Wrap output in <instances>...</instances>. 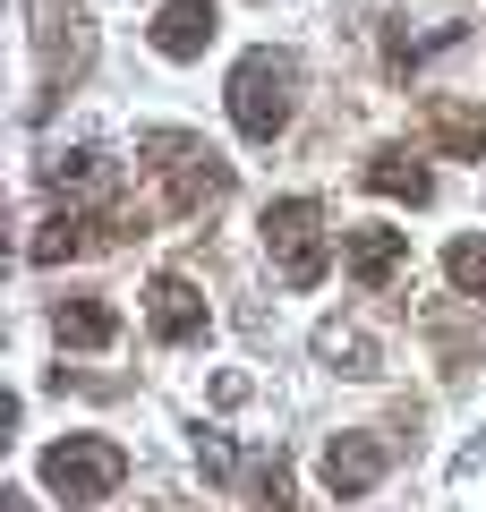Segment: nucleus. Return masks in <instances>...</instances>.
<instances>
[{"instance_id":"f257e3e1","label":"nucleus","mask_w":486,"mask_h":512,"mask_svg":"<svg viewBox=\"0 0 486 512\" xmlns=\"http://www.w3.org/2000/svg\"><path fill=\"white\" fill-rule=\"evenodd\" d=\"M145 154H154V180H162V205L180 222H197V214H214L222 197H231V163H222L205 137H180V128H154L145 137Z\"/></svg>"},{"instance_id":"f03ea898","label":"nucleus","mask_w":486,"mask_h":512,"mask_svg":"<svg viewBox=\"0 0 486 512\" xmlns=\"http://www.w3.org/2000/svg\"><path fill=\"white\" fill-rule=\"evenodd\" d=\"M290 111H299V60H290V52H248L231 69V120H239V137L273 146V137L290 128Z\"/></svg>"},{"instance_id":"7ed1b4c3","label":"nucleus","mask_w":486,"mask_h":512,"mask_svg":"<svg viewBox=\"0 0 486 512\" xmlns=\"http://www.w3.org/2000/svg\"><path fill=\"white\" fill-rule=\"evenodd\" d=\"M265 256H273V274H282L290 291H316L324 265H333L324 205H316V197H282V205H265Z\"/></svg>"},{"instance_id":"20e7f679","label":"nucleus","mask_w":486,"mask_h":512,"mask_svg":"<svg viewBox=\"0 0 486 512\" xmlns=\"http://www.w3.org/2000/svg\"><path fill=\"white\" fill-rule=\"evenodd\" d=\"M120 478H128V453L111 436H60V444H43V487L69 495V504H103Z\"/></svg>"},{"instance_id":"39448f33","label":"nucleus","mask_w":486,"mask_h":512,"mask_svg":"<svg viewBox=\"0 0 486 512\" xmlns=\"http://www.w3.org/2000/svg\"><path fill=\"white\" fill-rule=\"evenodd\" d=\"M120 231H128L120 205H111V214H52L35 239H26V265H69V256L103 248V239H120Z\"/></svg>"},{"instance_id":"423d86ee","label":"nucleus","mask_w":486,"mask_h":512,"mask_svg":"<svg viewBox=\"0 0 486 512\" xmlns=\"http://www.w3.org/2000/svg\"><path fill=\"white\" fill-rule=\"evenodd\" d=\"M145 316H154V342H205V291L188 274L145 282Z\"/></svg>"},{"instance_id":"0eeeda50","label":"nucleus","mask_w":486,"mask_h":512,"mask_svg":"<svg viewBox=\"0 0 486 512\" xmlns=\"http://www.w3.org/2000/svg\"><path fill=\"white\" fill-rule=\"evenodd\" d=\"M401 274H410V231H384V222L350 231V282L359 291H393Z\"/></svg>"},{"instance_id":"6e6552de","label":"nucleus","mask_w":486,"mask_h":512,"mask_svg":"<svg viewBox=\"0 0 486 512\" xmlns=\"http://www.w3.org/2000/svg\"><path fill=\"white\" fill-rule=\"evenodd\" d=\"M214 35H222V9H214V0H162V18H154V52L162 60H197Z\"/></svg>"},{"instance_id":"1a4fd4ad","label":"nucleus","mask_w":486,"mask_h":512,"mask_svg":"<svg viewBox=\"0 0 486 512\" xmlns=\"http://www.w3.org/2000/svg\"><path fill=\"white\" fill-rule=\"evenodd\" d=\"M384 461H393V453H384L367 427H350V436L324 444V487H333V495H367V487L384 478Z\"/></svg>"},{"instance_id":"9d476101","label":"nucleus","mask_w":486,"mask_h":512,"mask_svg":"<svg viewBox=\"0 0 486 512\" xmlns=\"http://www.w3.org/2000/svg\"><path fill=\"white\" fill-rule=\"evenodd\" d=\"M359 180L376 188V197H401V205H427V197H435V171L418 163L410 146H376V154H367V171H359Z\"/></svg>"},{"instance_id":"9b49d317","label":"nucleus","mask_w":486,"mask_h":512,"mask_svg":"<svg viewBox=\"0 0 486 512\" xmlns=\"http://www.w3.org/2000/svg\"><path fill=\"white\" fill-rule=\"evenodd\" d=\"M52 333L69 350H111L120 342V316H111V299H60L52 308Z\"/></svg>"},{"instance_id":"f8f14e48","label":"nucleus","mask_w":486,"mask_h":512,"mask_svg":"<svg viewBox=\"0 0 486 512\" xmlns=\"http://www.w3.org/2000/svg\"><path fill=\"white\" fill-rule=\"evenodd\" d=\"M427 137L444 154H461V163H478L486 154V111H469V103H435L427 111Z\"/></svg>"},{"instance_id":"ddd939ff","label":"nucleus","mask_w":486,"mask_h":512,"mask_svg":"<svg viewBox=\"0 0 486 512\" xmlns=\"http://www.w3.org/2000/svg\"><path fill=\"white\" fill-rule=\"evenodd\" d=\"M43 180H52L60 197H94V188L111 180V154H103V146H77V154H52V163H43Z\"/></svg>"},{"instance_id":"4468645a","label":"nucleus","mask_w":486,"mask_h":512,"mask_svg":"<svg viewBox=\"0 0 486 512\" xmlns=\"http://www.w3.org/2000/svg\"><path fill=\"white\" fill-rule=\"evenodd\" d=\"M444 274H452V291H461V299H486V231L452 239V248H444Z\"/></svg>"},{"instance_id":"2eb2a0df","label":"nucleus","mask_w":486,"mask_h":512,"mask_svg":"<svg viewBox=\"0 0 486 512\" xmlns=\"http://www.w3.org/2000/svg\"><path fill=\"white\" fill-rule=\"evenodd\" d=\"M316 350H324V359H350V376H376V342H367L359 325H324Z\"/></svg>"},{"instance_id":"dca6fc26","label":"nucleus","mask_w":486,"mask_h":512,"mask_svg":"<svg viewBox=\"0 0 486 512\" xmlns=\"http://www.w3.org/2000/svg\"><path fill=\"white\" fill-rule=\"evenodd\" d=\"M256 512H307V504H299V487H290V461H282V453L256 470Z\"/></svg>"},{"instance_id":"f3484780","label":"nucleus","mask_w":486,"mask_h":512,"mask_svg":"<svg viewBox=\"0 0 486 512\" xmlns=\"http://www.w3.org/2000/svg\"><path fill=\"white\" fill-rule=\"evenodd\" d=\"M197 470H205V478H231V470H239V453H231V444L214 436V427L197 436Z\"/></svg>"}]
</instances>
